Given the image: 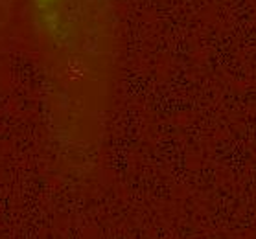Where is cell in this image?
Listing matches in <instances>:
<instances>
[{
    "label": "cell",
    "mask_w": 256,
    "mask_h": 239,
    "mask_svg": "<svg viewBox=\"0 0 256 239\" xmlns=\"http://www.w3.org/2000/svg\"><path fill=\"white\" fill-rule=\"evenodd\" d=\"M48 134L64 168H98L120 63L118 0H24Z\"/></svg>",
    "instance_id": "cell-1"
},
{
    "label": "cell",
    "mask_w": 256,
    "mask_h": 239,
    "mask_svg": "<svg viewBox=\"0 0 256 239\" xmlns=\"http://www.w3.org/2000/svg\"><path fill=\"white\" fill-rule=\"evenodd\" d=\"M13 17H15V0H0V85L2 77L6 76L13 33Z\"/></svg>",
    "instance_id": "cell-2"
}]
</instances>
